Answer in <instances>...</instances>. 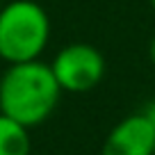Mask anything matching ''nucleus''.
Masks as SVG:
<instances>
[{
  "label": "nucleus",
  "mask_w": 155,
  "mask_h": 155,
  "mask_svg": "<svg viewBox=\"0 0 155 155\" xmlns=\"http://www.w3.org/2000/svg\"><path fill=\"white\" fill-rule=\"evenodd\" d=\"M62 89L50 64L41 59L9 64L0 75V112L28 128L50 119L59 103Z\"/></svg>",
  "instance_id": "f257e3e1"
},
{
  "label": "nucleus",
  "mask_w": 155,
  "mask_h": 155,
  "mask_svg": "<svg viewBox=\"0 0 155 155\" xmlns=\"http://www.w3.org/2000/svg\"><path fill=\"white\" fill-rule=\"evenodd\" d=\"M50 41V18L34 0H9L0 7V59L7 64L39 59Z\"/></svg>",
  "instance_id": "f03ea898"
},
{
  "label": "nucleus",
  "mask_w": 155,
  "mask_h": 155,
  "mask_svg": "<svg viewBox=\"0 0 155 155\" xmlns=\"http://www.w3.org/2000/svg\"><path fill=\"white\" fill-rule=\"evenodd\" d=\"M55 80L62 94H87L103 82L107 64L103 53L91 44H68L50 62Z\"/></svg>",
  "instance_id": "7ed1b4c3"
},
{
  "label": "nucleus",
  "mask_w": 155,
  "mask_h": 155,
  "mask_svg": "<svg viewBox=\"0 0 155 155\" xmlns=\"http://www.w3.org/2000/svg\"><path fill=\"white\" fill-rule=\"evenodd\" d=\"M101 155H155V126L141 112L128 114L107 132Z\"/></svg>",
  "instance_id": "20e7f679"
},
{
  "label": "nucleus",
  "mask_w": 155,
  "mask_h": 155,
  "mask_svg": "<svg viewBox=\"0 0 155 155\" xmlns=\"http://www.w3.org/2000/svg\"><path fill=\"white\" fill-rule=\"evenodd\" d=\"M0 155H32L30 128L0 112Z\"/></svg>",
  "instance_id": "39448f33"
},
{
  "label": "nucleus",
  "mask_w": 155,
  "mask_h": 155,
  "mask_svg": "<svg viewBox=\"0 0 155 155\" xmlns=\"http://www.w3.org/2000/svg\"><path fill=\"white\" fill-rule=\"evenodd\" d=\"M141 114H144L146 119H148V121L155 126V98H153V101H148L144 107H141Z\"/></svg>",
  "instance_id": "423d86ee"
},
{
  "label": "nucleus",
  "mask_w": 155,
  "mask_h": 155,
  "mask_svg": "<svg viewBox=\"0 0 155 155\" xmlns=\"http://www.w3.org/2000/svg\"><path fill=\"white\" fill-rule=\"evenodd\" d=\"M148 59H150V64L155 66V37L150 39V44H148Z\"/></svg>",
  "instance_id": "0eeeda50"
},
{
  "label": "nucleus",
  "mask_w": 155,
  "mask_h": 155,
  "mask_svg": "<svg viewBox=\"0 0 155 155\" xmlns=\"http://www.w3.org/2000/svg\"><path fill=\"white\" fill-rule=\"evenodd\" d=\"M150 7H153V12H155V0H150Z\"/></svg>",
  "instance_id": "6e6552de"
},
{
  "label": "nucleus",
  "mask_w": 155,
  "mask_h": 155,
  "mask_svg": "<svg viewBox=\"0 0 155 155\" xmlns=\"http://www.w3.org/2000/svg\"><path fill=\"white\" fill-rule=\"evenodd\" d=\"M41 155H50V153H41Z\"/></svg>",
  "instance_id": "1a4fd4ad"
},
{
  "label": "nucleus",
  "mask_w": 155,
  "mask_h": 155,
  "mask_svg": "<svg viewBox=\"0 0 155 155\" xmlns=\"http://www.w3.org/2000/svg\"><path fill=\"white\" fill-rule=\"evenodd\" d=\"M0 7H2V0H0Z\"/></svg>",
  "instance_id": "9d476101"
}]
</instances>
